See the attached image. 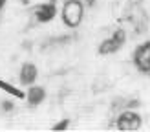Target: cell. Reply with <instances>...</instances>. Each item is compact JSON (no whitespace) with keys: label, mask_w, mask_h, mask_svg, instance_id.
<instances>
[{"label":"cell","mask_w":150,"mask_h":132,"mask_svg":"<svg viewBox=\"0 0 150 132\" xmlns=\"http://www.w3.org/2000/svg\"><path fill=\"white\" fill-rule=\"evenodd\" d=\"M61 17L68 28H71V29L79 28L82 22V17H84V4L81 0H64Z\"/></svg>","instance_id":"6da1fadb"},{"label":"cell","mask_w":150,"mask_h":132,"mask_svg":"<svg viewBox=\"0 0 150 132\" xmlns=\"http://www.w3.org/2000/svg\"><path fill=\"white\" fill-rule=\"evenodd\" d=\"M141 125H143V117H141L137 112L130 110V108L119 114L117 121H115L117 130H123V132H134V130H139V128H141Z\"/></svg>","instance_id":"7a4b0ae2"},{"label":"cell","mask_w":150,"mask_h":132,"mask_svg":"<svg viewBox=\"0 0 150 132\" xmlns=\"http://www.w3.org/2000/svg\"><path fill=\"white\" fill-rule=\"evenodd\" d=\"M125 42H126V33H125V29H115L114 35L108 37V39H104V40L99 44L97 51H99L101 55H112V53H115V51L121 50Z\"/></svg>","instance_id":"3957f363"},{"label":"cell","mask_w":150,"mask_h":132,"mask_svg":"<svg viewBox=\"0 0 150 132\" xmlns=\"http://www.w3.org/2000/svg\"><path fill=\"white\" fill-rule=\"evenodd\" d=\"M132 61H134V66H136L141 73H150V40L139 44V46L134 50Z\"/></svg>","instance_id":"277c9868"},{"label":"cell","mask_w":150,"mask_h":132,"mask_svg":"<svg viewBox=\"0 0 150 132\" xmlns=\"http://www.w3.org/2000/svg\"><path fill=\"white\" fill-rule=\"evenodd\" d=\"M33 17L37 22L40 24H48L57 17V4L55 2H46V4H39L33 7Z\"/></svg>","instance_id":"5b68a950"},{"label":"cell","mask_w":150,"mask_h":132,"mask_svg":"<svg viewBox=\"0 0 150 132\" xmlns=\"http://www.w3.org/2000/svg\"><path fill=\"white\" fill-rule=\"evenodd\" d=\"M37 77H39V70H37V66L33 62H24L20 68V73H18V79H20V84L24 86H31Z\"/></svg>","instance_id":"8992f818"},{"label":"cell","mask_w":150,"mask_h":132,"mask_svg":"<svg viewBox=\"0 0 150 132\" xmlns=\"http://www.w3.org/2000/svg\"><path fill=\"white\" fill-rule=\"evenodd\" d=\"M26 99L29 103V106H37V105H40V103L46 99V88L44 86H29V90L26 94Z\"/></svg>","instance_id":"52a82bcc"},{"label":"cell","mask_w":150,"mask_h":132,"mask_svg":"<svg viewBox=\"0 0 150 132\" xmlns=\"http://www.w3.org/2000/svg\"><path fill=\"white\" fill-rule=\"evenodd\" d=\"M0 88H2L6 94H9V95H13V97H17V99H24L26 97V94L22 90H18L17 86H13L11 83H6V81H2V79H0Z\"/></svg>","instance_id":"ba28073f"},{"label":"cell","mask_w":150,"mask_h":132,"mask_svg":"<svg viewBox=\"0 0 150 132\" xmlns=\"http://www.w3.org/2000/svg\"><path fill=\"white\" fill-rule=\"evenodd\" d=\"M68 127H70V119H62V121L53 125V130H66Z\"/></svg>","instance_id":"9c48e42d"},{"label":"cell","mask_w":150,"mask_h":132,"mask_svg":"<svg viewBox=\"0 0 150 132\" xmlns=\"http://www.w3.org/2000/svg\"><path fill=\"white\" fill-rule=\"evenodd\" d=\"M13 108H15L13 101H2V110H4V112H11Z\"/></svg>","instance_id":"30bf717a"},{"label":"cell","mask_w":150,"mask_h":132,"mask_svg":"<svg viewBox=\"0 0 150 132\" xmlns=\"http://www.w3.org/2000/svg\"><path fill=\"white\" fill-rule=\"evenodd\" d=\"M29 2H31V0H20V4H24V6H28Z\"/></svg>","instance_id":"8fae6325"},{"label":"cell","mask_w":150,"mask_h":132,"mask_svg":"<svg viewBox=\"0 0 150 132\" xmlns=\"http://www.w3.org/2000/svg\"><path fill=\"white\" fill-rule=\"evenodd\" d=\"M51 2H55V4H57V2H61V0H51Z\"/></svg>","instance_id":"7c38bea8"},{"label":"cell","mask_w":150,"mask_h":132,"mask_svg":"<svg viewBox=\"0 0 150 132\" xmlns=\"http://www.w3.org/2000/svg\"><path fill=\"white\" fill-rule=\"evenodd\" d=\"M137 2H143V0H137Z\"/></svg>","instance_id":"4fadbf2b"}]
</instances>
